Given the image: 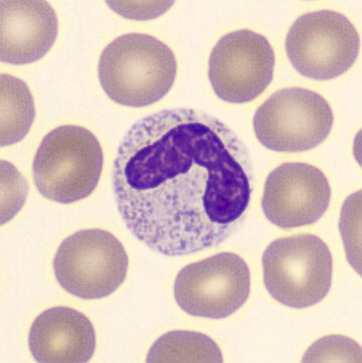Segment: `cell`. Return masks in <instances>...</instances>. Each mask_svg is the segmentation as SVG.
<instances>
[{
    "label": "cell",
    "instance_id": "cell-4",
    "mask_svg": "<svg viewBox=\"0 0 362 363\" xmlns=\"http://www.w3.org/2000/svg\"><path fill=\"white\" fill-rule=\"evenodd\" d=\"M262 263L268 292L285 306H314L329 293L332 255L316 235H295L274 240L264 252Z\"/></svg>",
    "mask_w": 362,
    "mask_h": 363
},
{
    "label": "cell",
    "instance_id": "cell-15",
    "mask_svg": "<svg viewBox=\"0 0 362 363\" xmlns=\"http://www.w3.org/2000/svg\"><path fill=\"white\" fill-rule=\"evenodd\" d=\"M303 362H361V348L356 341L344 336H328L314 343Z\"/></svg>",
    "mask_w": 362,
    "mask_h": 363
},
{
    "label": "cell",
    "instance_id": "cell-10",
    "mask_svg": "<svg viewBox=\"0 0 362 363\" xmlns=\"http://www.w3.org/2000/svg\"><path fill=\"white\" fill-rule=\"evenodd\" d=\"M330 199L331 187L324 173L307 163L290 162L268 174L262 208L278 228L305 227L322 218Z\"/></svg>",
    "mask_w": 362,
    "mask_h": 363
},
{
    "label": "cell",
    "instance_id": "cell-11",
    "mask_svg": "<svg viewBox=\"0 0 362 363\" xmlns=\"http://www.w3.org/2000/svg\"><path fill=\"white\" fill-rule=\"evenodd\" d=\"M0 57L11 65L32 64L44 57L56 42V11L43 0L0 2Z\"/></svg>",
    "mask_w": 362,
    "mask_h": 363
},
{
    "label": "cell",
    "instance_id": "cell-2",
    "mask_svg": "<svg viewBox=\"0 0 362 363\" xmlns=\"http://www.w3.org/2000/svg\"><path fill=\"white\" fill-rule=\"evenodd\" d=\"M176 72V59L169 45L144 33L115 38L103 50L98 67L108 97L133 108L162 100L171 90Z\"/></svg>",
    "mask_w": 362,
    "mask_h": 363
},
{
    "label": "cell",
    "instance_id": "cell-7",
    "mask_svg": "<svg viewBox=\"0 0 362 363\" xmlns=\"http://www.w3.org/2000/svg\"><path fill=\"white\" fill-rule=\"evenodd\" d=\"M332 109L318 93L286 88L273 94L256 110L254 130L258 140L277 152H302L317 147L332 129Z\"/></svg>",
    "mask_w": 362,
    "mask_h": 363
},
{
    "label": "cell",
    "instance_id": "cell-3",
    "mask_svg": "<svg viewBox=\"0 0 362 363\" xmlns=\"http://www.w3.org/2000/svg\"><path fill=\"white\" fill-rule=\"evenodd\" d=\"M103 162L102 147L92 132L64 125L43 139L33 160V180L45 199L57 203H77L95 191Z\"/></svg>",
    "mask_w": 362,
    "mask_h": 363
},
{
    "label": "cell",
    "instance_id": "cell-8",
    "mask_svg": "<svg viewBox=\"0 0 362 363\" xmlns=\"http://www.w3.org/2000/svg\"><path fill=\"white\" fill-rule=\"evenodd\" d=\"M251 292V272L239 255L220 252L184 267L174 282L177 305L191 316L224 319L236 313Z\"/></svg>",
    "mask_w": 362,
    "mask_h": 363
},
{
    "label": "cell",
    "instance_id": "cell-14",
    "mask_svg": "<svg viewBox=\"0 0 362 363\" xmlns=\"http://www.w3.org/2000/svg\"><path fill=\"white\" fill-rule=\"evenodd\" d=\"M146 362L220 363L224 362V357L217 343L205 334L174 330L153 343Z\"/></svg>",
    "mask_w": 362,
    "mask_h": 363
},
{
    "label": "cell",
    "instance_id": "cell-1",
    "mask_svg": "<svg viewBox=\"0 0 362 363\" xmlns=\"http://www.w3.org/2000/svg\"><path fill=\"white\" fill-rule=\"evenodd\" d=\"M120 216L132 235L167 257L217 247L243 225L253 192L248 149L200 110H162L136 122L113 168Z\"/></svg>",
    "mask_w": 362,
    "mask_h": 363
},
{
    "label": "cell",
    "instance_id": "cell-12",
    "mask_svg": "<svg viewBox=\"0 0 362 363\" xmlns=\"http://www.w3.org/2000/svg\"><path fill=\"white\" fill-rule=\"evenodd\" d=\"M28 346L37 362H88L96 350L94 326L73 308H50L33 321Z\"/></svg>",
    "mask_w": 362,
    "mask_h": 363
},
{
    "label": "cell",
    "instance_id": "cell-6",
    "mask_svg": "<svg viewBox=\"0 0 362 363\" xmlns=\"http://www.w3.org/2000/svg\"><path fill=\"white\" fill-rule=\"evenodd\" d=\"M361 38L346 16L332 11L300 16L288 31L286 52L298 73L313 80H332L356 62Z\"/></svg>",
    "mask_w": 362,
    "mask_h": 363
},
{
    "label": "cell",
    "instance_id": "cell-5",
    "mask_svg": "<svg viewBox=\"0 0 362 363\" xmlns=\"http://www.w3.org/2000/svg\"><path fill=\"white\" fill-rule=\"evenodd\" d=\"M55 276L69 294L81 299H102L118 289L128 272L125 247L107 230H79L60 245Z\"/></svg>",
    "mask_w": 362,
    "mask_h": 363
},
{
    "label": "cell",
    "instance_id": "cell-16",
    "mask_svg": "<svg viewBox=\"0 0 362 363\" xmlns=\"http://www.w3.org/2000/svg\"><path fill=\"white\" fill-rule=\"evenodd\" d=\"M107 4L125 18L147 19L162 16L174 2H148L147 6H143L144 2H138L139 6H136V2L128 1H108Z\"/></svg>",
    "mask_w": 362,
    "mask_h": 363
},
{
    "label": "cell",
    "instance_id": "cell-9",
    "mask_svg": "<svg viewBox=\"0 0 362 363\" xmlns=\"http://www.w3.org/2000/svg\"><path fill=\"white\" fill-rule=\"evenodd\" d=\"M275 52L267 38L250 30L232 31L215 45L208 80L217 97L232 104L258 98L274 77Z\"/></svg>",
    "mask_w": 362,
    "mask_h": 363
},
{
    "label": "cell",
    "instance_id": "cell-13",
    "mask_svg": "<svg viewBox=\"0 0 362 363\" xmlns=\"http://www.w3.org/2000/svg\"><path fill=\"white\" fill-rule=\"evenodd\" d=\"M0 97V144L4 147L18 143L25 138L35 120V108L28 85L11 74H1Z\"/></svg>",
    "mask_w": 362,
    "mask_h": 363
}]
</instances>
